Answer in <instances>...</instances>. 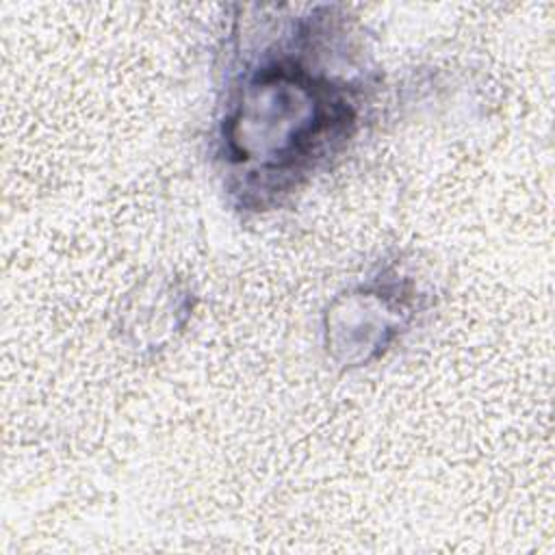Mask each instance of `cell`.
I'll list each match as a JSON object with an SVG mask.
<instances>
[{"label": "cell", "instance_id": "obj_1", "mask_svg": "<svg viewBox=\"0 0 555 555\" xmlns=\"http://www.w3.org/2000/svg\"><path fill=\"white\" fill-rule=\"evenodd\" d=\"M228 117V132L260 124V132L228 150L232 160H260L264 171L293 173L308 158L347 134L353 108L332 80L310 74L306 65L278 59L262 65L241 91Z\"/></svg>", "mask_w": 555, "mask_h": 555}]
</instances>
